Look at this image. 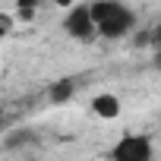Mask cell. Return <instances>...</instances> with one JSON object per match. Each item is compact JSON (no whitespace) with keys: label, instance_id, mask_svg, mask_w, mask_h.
<instances>
[{"label":"cell","instance_id":"cell-7","mask_svg":"<svg viewBox=\"0 0 161 161\" xmlns=\"http://www.w3.org/2000/svg\"><path fill=\"white\" fill-rule=\"evenodd\" d=\"M22 142H32V133H25V130L13 133V139H7V148H16V145H22Z\"/></svg>","mask_w":161,"mask_h":161},{"label":"cell","instance_id":"cell-9","mask_svg":"<svg viewBox=\"0 0 161 161\" xmlns=\"http://www.w3.org/2000/svg\"><path fill=\"white\" fill-rule=\"evenodd\" d=\"M54 3H57V7H69V3H73V0H54Z\"/></svg>","mask_w":161,"mask_h":161},{"label":"cell","instance_id":"cell-1","mask_svg":"<svg viewBox=\"0 0 161 161\" xmlns=\"http://www.w3.org/2000/svg\"><path fill=\"white\" fill-rule=\"evenodd\" d=\"M133 22H136L133 13H130L123 3H117V7H114V10H111V13L95 25V32L104 35V38H120V35H126V32L133 29Z\"/></svg>","mask_w":161,"mask_h":161},{"label":"cell","instance_id":"cell-8","mask_svg":"<svg viewBox=\"0 0 161 161\" xmlns=\"http://www.w3.org/2000/svg\"><path fill=\"white\" fill-rule=\"evenodd\" d=\"M13 32V16L10 13H0V38H7Z\"/></svg>","mask_w":161,"mask_h":161},{"label":"cell","instance_id":"cell-6","mask_svg":"<svg viewBox=\"0 0 161 161\" xmlns=\"http://www.w3.org/2000/svg\"><path fill=\"white\" fill-rule=\"evenodd\" d=\"M38 7H41V0H16V10H19L22 19H32Z\"/></svg>","mask_w":161,"mask_h":161},{"label":"cell","instance_id":"cell-2","mask_svg":"<svg viewBox=\"0 0 161 161\" xmlns=\"http://www.w3.org/2000/svg\"><path fill=\"white\" fill-rule=\"evenodd\" d=\"M63 29L76 38V41H92L95 38V19L89 13V7H73L63 19Z\"/></svg>","mask_w":161,"mask_h":161},{"label":"cell","instance_id":"cell-10","mask_svg":"<svg viewBox=\"0 0 161 161\" xmlns=\"http://www.w3.org/2000/svg\"><path fill=\"white\" fill-rule=\"evenodd\" d=\"M0 130H3V111H0Z\"/></svg>","mask_w":161,"mask_h":161},{"label":"cell","instance_id":"cell-4","mask_svg":"<svg viewBox=\"0 0 161 161\" xmlns=\"http://www.w3.org/2000/svg\"><path fill=\"white\" fill-rule=\"evenodd\" d=\"M92 111H95L98 117H104V120H114V117L120 114V101H117L114 95H95V98H92Z\"/></svg>","mask_w":161,"mask_h":161},{"label":"cell","instance_id":"cell-3","mask_svg":"<svg viewBox=\"0 0 161 161\" xmlns=\"http://www.w3.org/2000/svg\"><path fill=\"white\" fill-rule=\"evenodd\" d=\"M111 155H114L117 161H148V158H152V142H148L145 136H123V139L111 148Z\"/></svg>","mask_w":161,"mask_h":161},{"label":"cell","instance_id":"cell-5","mask_svg":"<svg viewBox=\"0 0 161 161\" xmlns=\"http://www.w3.org/2000/svg\"><path fill=\"white\" fill-rule=\"evenodd\" d=\"M73 92H76V82H73V79H60V82L51 86V101H54V104H63V101L73 98Z\"/></svg>","mask_w":161,"mask_h":161}]
</instances>
